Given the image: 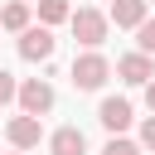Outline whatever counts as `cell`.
I'll list each match as a JSON object with an SVG mask.
<instances>
[{
    "instance_id": "obj_4",
    "label": "cell",
    "mask_w": 155,
    "mask_h": 155,
    "mask_svg": "<svg viewBox=\"0 0 155 155\" xmlns=\"http://www.w3.org/2000/svg\"><path fill=\"white\" fill-rule=\"evenodd\" d=\"M53 34H48V24H39V29H24L19 34V58H29V63H44V58H53Z\"/></svg>"
},
{
    "instance_id": "obj_5",
    "label": "cell",
    "mask_w": 155,
    "mask_h": 155,
    "mask_svg": "<svg viewBox=\"0 0 155 155\" xmlns=\"http://www.w3.org/2000/svg\"><path fill=\"white\" fill-rule=\"evenodd\" d=\"M5 136H10L15 150H34V145L44 140V121H39V116H15V121L5 126Z\"/></svg>"
},
{
    "instance_id": "obj_16",
    "label": "cell",
    "mask_w": 155,
    "mask_h": 155,
    "mask_svg": "<svg viewBox=\"0 0 155 155\" xmlns=\"http://www.w3.org/2000/svg\"><path fill=\"white\" fill-rule=\"evenodd\" d=\"M145 102H150V111H155V78L145 82Z\"/></svg>"
},
{
    "instance_id": "obj_2",
    "label": "cell",
    "mask_w": 155,
    "mask_h": 155,
    "mask_svg": "<svg viewBox=\"0 0 155 155\" xmlns=\"http://www.w3.org/2000/svg\"><path fill=\"white\" fill-rule=\"evenodd\" d=\"M107 24H111V19H107L102 10H78V15H73V34H78V44H82V48H102Z\"/></svg>"
},
{
    "instance_id": "obj_11",
    "label": "cell",
    "mask_w": 155,
    "mask_h": 155,
    "mask_svg": "<svg viewBox=\"0 0 155 155\" xmlns=\"http://www.w3.org/2000/svg\"><path fill=\"white\" fill-rule=\"evenodd\" d=\"M39 19L44 24H63V19H73V10H68V0H39Z\"/></svg>"
},
{
    "instance_id": "obj_10",
    "label": "cell",
    "mask_w": 155,
    "mask_h": 155,
    "mask_svg": "<svg viewBox=\"0 0 155 155\" xmlns=\"http://www.w3.org/2000/svg\"><path fill=\"white\" fill-rule=\"evenodd\" d=\"M0 29H15V34H24V29H29V5H24V0L5 5V10H0Z\"/></svg>"
},
{
    "instance_id": "obj_12",
    "label": "cell",
    "mask_w": 155,
    "mask_h": 155,
    "mask_svg": "<svg viewBox=\"0 0 155 155\" xmlns=\"http://www.w3.org/2000/svg\"><path fill=\"white\" fill-rule=\"evenodd\" d=\"M136 44H140V53H145V58L155 53V19H145V24L136 29Z\"/></svg>"
},
{
    "instance_id": "obj_3",
    "label": "cell",
    "mask_w": 155,
    "mask_h": 155,
    "mask_svg": "<svg viewBox=\"0 0 155 155\" xmlns=\"http://www.w3.org/2000/svg\"><path fill=\"white\" fill-rule=\"evenodd\" d=\"M19 107H24V116H39V121H44V111L53 107V87H48L44 78L19 82Z\"/></svg>"
},
{
    "instance_id": "obj_15",
    "label": "cell",
    "mask_w": 155,
    "mask_h": 155,
    "mask_svg": "<svg viewBox=\"0 0 155 155\" xmlns=\"http://www.w3.org/2000/svg\"><path fill=\"white\" fill-rule=\"evenodd\" d=\"M140 145H145V150H155V111L140 121Z\"/></svg>"
},
{
    "instance_id": "obj_7",
    "label": "cell",
    "mask_w": 155,
    "mask_h": 155,
    "mask_svg": "<svg viewBox=\"0 0 155 155\" xmlns=\"http://www.w3.org/2000/svg\"><path fill=\"white\" fill-rule=\"evenodd\" d=\"M116 73H121V82H131V87H145V82L155 78V63H150L145 53H126V58L116 63Z\"/></svg>"
},
{
    "instance_id": "obj_6",
    "label": "cell",
    "mask_w": 155,
    "mask_h": 155,
    "mask_svg": "<svg viewBox=\"0 0 155 155\" xmlns=\"http://www.w3.org/2000/svg\"><path fill=\"white\" fill-rule=\"evenodd\" d=\"M97 121H102L111 136H121V131L131 126V102H126V97H102V107H97Z\"/></svg>"
},
{
    "instance_id": "obj_9",
    "label": "cell",
    "mask_w": 155,
    "mask_h": 155,
    "mask_svg": "<svg viewBox=\"0 0 155 155\" xmlns=\"http://www.w3.org/2000/svg\"><path fill=\"white\" fill-rule=\"evenodd\" d=\"M48 150H53V155H87V140H82L78 126H63V131L48 136Z\"/></svg>"
},
{
    "instance_id": "obj_14",
    "label": "cell",
    "mask_w": 155,
    "mask_h": 155,
    "mask_svg": "<svg viewBox=\"0 0 155 155\" xmlns=\"http://www.w3.org/2000/svg\"><path fill=\"white\" fill-rule=\"evenodd\" d=\"M102 155H140V145H131V140H121V136H111Z\"/></svg>"
},
{
    "instance_id": "obj_1",
    "label": "cell",
    "mask_w": 155,
    "mask_h": 155,
    "mask_svg": "<svg viewBox=\"0 0 155 155\" xmlns=\"http://www.w3.org/2000/svg\"><path fill=\"white\" fill-rule=\"evenodd\" d=\"M68 78H73V87H78V92H97V87L111 78V63H107V58L92 48V53L73 58V73H68Z\"/></svg>"
},
{
    "instance_id": "obj_13",
    "label": "cell",
    "mask_w": 155,
    "mask_h": 155,
    "mask_svg": "<svg viewBox=\"0 0 155 155\" xmlns=\"http://www.w3.org/2000/svg\"><path fill=\"white\" fill-rule=\"evenodd\" d=\"M15 97H19V82H15V73H5V68H0V107H5V102H15Z\"/></svg>"
},
{
    "instance_id": "obj_8",
    "label": "cell",
    "mask_w": 155,
    "mask_h": 155,
    "mask_svg": "<svg viewBox=\"0 0 155 155\" xmlns=\"http://www.w3.org/2000/svg\"><path fill=\"white\" fill-rule=\"evenodd\" d=\"M116 29H140L145 24V0H111V15H107Z\"/></svg>"
},
{
    "instance_id": "obj_17",
    "label": "cell",
    "mask_w": 155,
    "mask_h": 155,
    "mask_svg": "<svg viewBox=\"0 0 155 155\" xmlns=\"http://www.w3.org/2000/svg\"><path fill=\"white\" fill-rule=\"evenodd\" d=\"M145 5H155V0H145Z\"/></svg>"
}]
</instances>
